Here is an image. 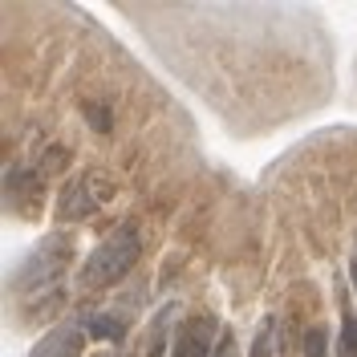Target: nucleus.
Instances as JSON below:
<instances>
[{
    "label": "nucleus",
    "instance_id": "nucleus-1",
    "mask_svg": "<svg viewBox=\"0 0 357 357\" xmlns=\"http://www.w3.org/2000/svg\"><path fill=\"white\" fill-rule=\"evenodd\" d=\"M134 260H138V227L118 223L110 236L89 252L86 268H82V284L86 289H110L134 268Z\"/></svg>",
    "mask_w": 357,
    "mask_h": 357
},
{
    "label": "nucleus",
    "instance_id": "nucleus-2",
    "mask_svg": "<svg viewBox=\"0 0 357 357\" xmlns=\"http://www.w3.org/2000/svg\"><path fill=\"white\" fill-rule=\"evenodd\" d=\"M66 260H69V240L66 236H49V240L21 264L13 289L21 292V296H41L45 289H57V280H61V272H66Z\"/></svg>",
    "mask_w": 357,
    "mask_h": 357
},
{
    "label": "nucleus",
    "instance_id": "nucleus-3",
    "mask_svg": "<svg viewBox=\"0 0 357 357\" xmlns=\"http://www.w3.org/2000/svg\"><path fill=\"white\" fill-rule=\"evenodd\" d=\"M211 337H215V321H211V317L187 321V325L178 329L175 357H215L211 354Z\"/></svg>",
    "mask_w": 357,
    "mask_h": 357
},
{
    "label": "nucleus",
    "instance_id": "nucleus-4",
    "mask_svg": "<svg viewBox=\"0 0 357 357\" xmlns=\"http://www.w3.org/2000/svg\"><path fill=\"white\" fill-rule=\"evenodd\" d=\"M33 357H82V329L77 325H57L33 345Z\"/></svg>",
    "mask_w": 357,
    "mask_h": 357
},
{
    "label": "nucleus",
    "instance_id": "nucleus-5",
    "mask_svg": "<svg viewBox=\"0 0 357 357\" xmlns=\"http://www.w3.org/2000/svg\"><path fill=\"white\" fill-rule=\"evenodd\" d=\"M98 211V195H89L86 183H69L61 191V203H57V220L61 223H77V220H89Z\"/></svg>",
    "mask_w": 357,
    "mask_h": 357
},
{
    "label": "nucleus",
    "instance_id": "nucleus-6",
    "mask_svg": "<svg viewBox=\"0 0 357 357\" xmlns=\"http://www.w3.org/2000/svg\"><path fill=\"white\" fill-rule=\"evenodd\" d=\"M86 325H89V333L102 337V341H122V337H126V325H122L118 317H110V312H89Z\"/></svg>",
    "mask_w": 357,
    "mask_h": 357
},
{
    "label": "nucleus",
    "instance_id": "nucleus-7",
    "mask_svg": "<svg viewBox=\"0 0 357 357\" xmlns=\"http://www.w3.org/2000/svg\"><path fill=\"white\" fill-rule=\"evenodd\" d=\"M329 354V337L321 325H312L309 333H305V357H325Z\"/></svg>",
    "mask_w": 357,
    "mask_h": 357
},
{
    "label": "nucleus",
    "instance_id": "nucleus-8",
    "mask_svg": "<svg viewBox=\"0 0 357 357\" xmlns=\"http://www.w3.org/2000/svg\"><path fill=\"white\" fill-rule=\"evenodd\" d=\"M66 162H69V151H66V146H49V151L41 155V175H57Z\"/></svg>",
    "mask_w": 357,
    "mask_h": 357
},
{
    "label": "nucleus",
    "instance_id": "nucleus-9",
    "mask_svg": "<svg viewBox=\"0 0 357 357\" xmlns=\"http://www.w3.org/2000/svg\"><path fill=\"white\" fill-rule=\"evenodd\" d=\"M272 333H276V321H264L252 341V357H272Z\"/></svg>",
    "mask_w": 357,
    "mask_h": 357
},
{
    "label": "nucleus",
    "instance_id": "nucleus-10",
    "mask_svg": "<svg viewBox=\"0 0 357 357\" xmlns=\"http://www.w3.org/2000/svg\"><path fill=\"white\" fill-rule=\"evenodd\" d=\"M341 357H357V317H345L341 325Z\"/></svg>",
    "mask_w": 357,
    "mask_h": 357
},
{
    "label": "nucleus",
    "instance_id": "nucleus-11",
    "mask_svg": "<svg viewBox=\"0 0 357 357\" xmlns=\"http://www.w3.org/2000/svg\"><path fill=\"white\" fill-rule=\"evenodd\" d=\"M86 118H89V126L93 130H110V110H102V106H86Z\"/></svg>",
    "mask_w": 357,
    "mask_h": 357
},
{
    "label": "nucleus",
    "instance_id": "nucleus-12",
    "mask_svg": "<svg viewBox=\"0 0 357 357\" xmlns=\"http://www.w3.org/2000/svg\"><path fill=\"white\" fill-rule=\"evenodd\" d=\"M215 357H236V341H231V333L220 341V349H215Z\"/></svg>",
    "mask_w": 357,
    "mask_h": 357
},
{
    "label": "nucleus",
    "instance_id": "nucleus-13",
    "mask_svg": "<svg viewBox=\"0 0 357 357\" xmlns=\"http://www.w3.org/2000/svg\"><path fill=\"white\" fill-rule=\"evenodd\" d=\"M349 276H354V289H357V252H354V260H349Z\"/></svg>",
    "mask_w": 357,
    "mask_h": 357
},
{
    "label": "nucleus",
    "instance_id": "nucleus-14",
    "mask_svg": "<svg viewBox=\"0 0 357 357\" xmlns=\"http://www.w3.org/2000/svg\"><path fill=\"white\" fill-rule=\"evenodd\" d=\"M98 357H118V354H98Z\"/></svg>",
    "mask_w": 357,
    "mask_h": 357
}]
</instances>
